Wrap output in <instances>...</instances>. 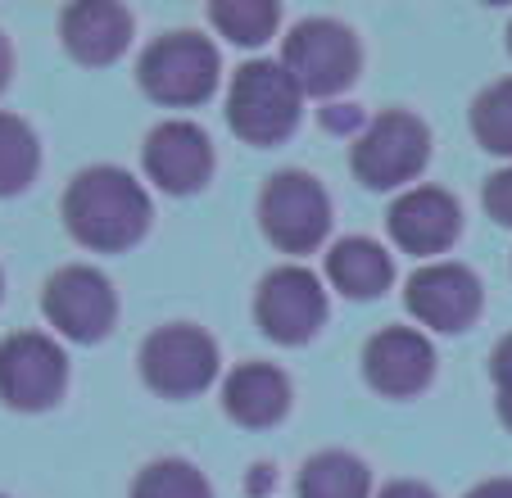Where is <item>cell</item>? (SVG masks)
Masks as SVG:
<instances>
[{
	"instance_id": "obj_1",
	"label": "cell",
	"mask_w": 512,
	"mask_h": 498,
	"mask_svg": "<svg viewBox=\"0 0 512 498\" xmlns=\"http://www.w3.org/2000/svg\"><path fill=\"white\" fill-rule=\"evenodd\" d=\"M59 213H64V227L78 245L96 249V254H123L136 240L150 231V195L123 168H109V163H96V168H82L73 182H68L64 200H59Z\"/></svg>"
},
{
	"instance_id": "obj_2",
	"label": "cell",
	"mask_w": 512,
	"mask_h": 498,
	"mask_svg": "<svg viewBox=\"0 0 512 498\" xmlns=\"http://www.w3.org/2000/svg\"><path fill=\"white\" fill-rule=\"evenodd\" d=\"M300 100L304 91L295 77L281 68V59H250L232 73L227 87V123L250 145H281L300 127Z\"/></svg>"
},
{
	"instance_id": "obj_3",
	"label": "cell",
	"mask_w": 512,
	"mask_h": 498,
	"mask_svg": "<svg viewBox=\"0 0 512 498\" xmlns=\"http://www.w3.org/2000/svg\"><path fill=\"white\" fill-rule=\"evenodd\" d=\"M136 87L173 109L204 105L218 91V46L200 32H164L136 59Z\"/></svg>"
},
{
	"instance_id": "obj_4",
	"label": "cell",
	"mask_w": 512,
	"mask_h": 498,
	"mask_svg": "<svg viewBox=\"0 0 512 498\" xmlns=\"http://www.w3.org/2000/svg\"><path fill=\"white\" fill-rule=\"evenodd\" d=\"M281 68L295 77V87L304 96L331 100L354 87L358 68H363V50L340 19H304L281 41Z\"/></svg>"
},
{
	"instance_id": "obj_5",
	"label": "cell",
	"mask_w": 512,
	"mask_h": 498,
	"mask_svg": "<svg viewBox=\"0 0 512 498\" xmlns=\"http://www.w3.org/2000/svg\"><path fill=\"white\" fill-rule=\"evenodd\" d=\"M431 159V132L408 109H386L377 114L349 145V168L368 191H395L413 182Z\"/></svg>"
},
{
	"instance_id": "obj_6",
	"label": "cell",
	"mask_w": 512,
	"mask_h": 498,
	"mask_svg": "<svg viewBox=\"0 0 512 498\" xmlns=\"http://www.w3.org/2000/svg\"><path fill=\"white\" fill-rule=\"evenodd\" d=\"M136 367L164 399H195L218 381V340L195 322H168L141 340Z\"/></svg>"
},
{
	"instance_id": "obj_7",
	"label": "cell",
	"mask_w": 512,
	"mask_h": 498,
	"mask_svg": "<svg viewBox=\"0 0 512 498\" xmlns=\"http://www.w3.org/2000/svg\"><path fill=\"white\" fill-rule=\"evenodd\" d=\"M259 227L281 254H313L331 227V195L304 168H281L259 191Z\"/></svg>"
},
{
	"instance_id": "obj_8",
	"label": "cell",
	"mask_w": 512,
	"mask_h": 498,
	"mask_svg": "<svg viewBox=\"0 0 512 498\" xmlns=\"http://www.w3.org/2000/svg\"><path fill=\"white\" fill-rule=\"evenodd\" d=\"M41 313L64 340L73 345H96L118 322V295L109 277L87 263H68L41 290Z\"/></svg>"
},
{
	"instance_id": "obj_9",
	"label": "cell",
	"mask_w": 512,
	"mask_h": 498,
	"mask_svg": "<svg viewBox=\"0 0 512 498\" xmlns=\"http://www.w3.org/2000/svg\"><path fill=\"white\" fill-rule=\"evenodd\" d=\"M68 390V358L41 331L0 340V403L14 412H46Z\"/></svg>"
},
{
	"instance_id": "obj_10",
	"label": "cell",
	"mask_w": 512,
	"mask_h": 498,
	"mask_svg": "<svg viewBox=\"0 0 512 498\" xmlns=\"http://www.w3.org/2000/svg\"><path fill=\"white\" fill-rule=\"evenodd\" d=\"M254 322L277 345H309L327 322V290L300 263L272 268L254 290Z\"/></svg>"
},
{
	"instance_id": "obj_11",
	"label": "cell",
	"mask_w": 512,
	"mask_h": 498,
	"mask_svg": "<svg viewBox=\"0 0 512 498\" xmlns=\"http://www.w3.org/2000/svg\"><path fill=\"white\" fill-rule=\"evenodd\" d=\"M481 281L463 263H426L408 277L404 304L422 326L440 336H458L481 317Z\"/></svg>"
},
{
	"instance_id": "obj_12",
	"label": "cell",
	"mask_w": 512,
	"mask_h": 498,
	"mask_svg": "<svg viewBox=\"0 0 512 498\" xmlns=\"http://www.w3.org/2000/svg\"><path fill=\"white\" fill-rule=\"evenodd\" d=\"M145 177L168 195H195L213 177V141L200 123L191 118H168L150 127L141 145Z\"/></svg>"
},
{
	"instance_id": "obj_13",
	"label": "cell",
	"mask_w": 512,
	"mask_h": 498,
	"mask_svg": "<svg viewBox=\"0 0 512 498\" xmlns=\"http://www.w3.org/2000/svg\"><path fill=\"white\" fill-rule=\"evenodd\" d=\"M363 376L386 399H413L435 381V349L413 326H386L363 345Z\"/></svg>"
},
{
	"instance_id": "obj_14",
	"label": "cell",
	"mask_w": 512,
	"mask_h": 498,
	"mask_svg": "<svg viewBox=\"0 0 512 498\" xmlns=\"http://www.w3.org/2000/svg\"><path fill=\"white\" fill-rule=\"evenodd\" d=\"M386 227L404 254L431 259V254H445L458 240V231H463V209H458V200L445 186H413V191H404L390 204Z\"/></svg>"
},
{
	"instance_id": "obj_15",
	"label": "cell",
	"mask_w": 512,
	"mask_h": 498,
	"mask_svg": "<svg viewBox=\"0 0 512 498\" xmlns=\"http://www.w3.org/2000/svg\"><path fill=\"white\" fill-rule=\"evenodd\" d=\"M59 37L78 64H114L132 46V14L118 0H82V5H68L59 14Z\"/></svg>"
},
{
	"instance_id": "obj_16",
	"label": "cell",
	"mask_w": 512,
	"mask_h": 498,
	"mask_svg": "<svg viewBox=\"0 0 512 498\" xmlns=\"http://www.w3.org/2000/svg\"><path fill=\"white\" fill-rule=\"evenodd\" d=\"M223 408L236 426H277L290 412V376L272 363H241L223 381Z\"/></svg>"
},
{
	"instance_id": "obj_17",
	"label": "cell",
	"mask_w": 512,
	"mask_h": 498,
	"mask_svg": "<svg viewBox=\"0 0 512 498\" xmlns=\"http://www.w3.org/2000/svg\"><path fill=\"white\" fill-rule=\"evenodd\" d=\"M327 281L345 299H377L395 281L390 254L368 236H345L327 249Z\"/></svg>"
},
{
	"instance_id": "obj_18",
	"label": "cell",
	"mask_w": 512,
	"mask_h": 498,
	"mask_svg": "<svg viewBox=\"0 0 512 498\" xmlns=\"http://www.w3.org/2000/svg\"><path fill=\"white\" fill-rule=\"evenodd\" d=\"M300 498H368L372 471L345 449H322L300 467Z\"/></svg>"
},
{
	"instance_id": "obj_19",
	"label": "cell",
	"mask_w": 512,
	"mask_h": 498,
	"mask_svg": "<svg viewBox=\"0 0 512 498\" xmlns=\"http://www.w3.org/2000/svg\"><path fill=\"white\" fill-rule=\"evenodd\" d=\"M41 168V141L19 114H0V200L32 186Z\"/></svg>"
},
{
	"instance_id": "obj_20",
	"label": "cell",
	"mask_w": 512,
	"mask_h": 498,
	"mask_svg": "<svg viewBox=\"0 0 512 498\" xmlns=\"http://www.w3.org/2000/svg\"><path fill=\"white\" fill-rule=\"evenodd\" d=\"M209 23L236 46H263L277 32L281 10L277 0H213Z\"/></svg>"
},
{
	"instance_id": "obj_21",
	"label": "cell",
	"mask_w": 512,
	"mask_h": 498,
	"mask_svg": "<svg viewBox=\"0 0 512 498\" xmlns=\"http://www.w3.org/2000/svg\"><path fill=\"white\" fill-rule=\"evenodd\" d=\"M472 136L481 150L512 159V77H499L472 100Z\"/></svg>"
},
{
	"instance_id": "obj_22",
	"label": "cell",
	"mask_w": 512,
	"mask_h": 498,
	"mask_svg": "<svg viewBox=\"0 0 512 498\" xmlns=\"http://www.w3.org/2000/svg\"><path fill=\"white\" fill-rule=\"evenodd\" d=\"M132 498H213L209 480L200 467L182 458H155L150 467L136 471Z\"/></svg>"
},
{
	"instance_id": "obj_23",
	"label": "cell",
	"mask_w": 512,
	"mask_h": 498,
	"mask_svg": "<svg viewBox=\"0 0 512 498\" xmlns=\"http://www.w3.org/2000/svg\"><path fill=\"white\" fill-rule=\"evenodd\" d=\"M490 381H494V408L499 422L512 431V336H503L490 354Z\"/></svg>"
},
{
	"instance_id": "obj_24",
	"label": "cell",
	"mask_w": 512,
	"mask_h": 498,
	"mask_svg": "<svg viewBox=\"0 0 512 498\" xmlns=\"http://www.w3.org/2000/svg\"><path fill=\"white\" fill-rule=\"evenodd\" d=\"M481 204H485V213H490L494 222H503V227H512V163H508V168H499V173H490V177H485Z\"/></svg>"
},
{
	"instance_id": "obj_25",
	"label": "cell",
	"mask_w": 512,
	"mask_h": 498,
	"mask_svg": "<svg viewBox=\"0 0 512 498\" xmlns=\"http://www.w3.org/2000/svg\"><path fill=\"white\" fill-rule=\"evenodd\" d=\"M377 498H435V489L422 485V480H390Z\"/></svg>"
},
{
	"instance_id": "obj_26",
	"label": "cell",
	"mask_w": 512,
	"mask_h": 498,
	"mask_svg": "<svg viewBox=\"0 0 512 498\" xmlns=\"http://www.w3.org/2000/svg\"><path fill=\"white\" fill-rule=\"evenodd\" d=\"M467 498H512V476H494V480H481Z\"/></svg>"
},
{
	"instance_id": "obj_27",
	"label": "cell",
	"mask_w": 512,
	"mask_h": 498,
	"mask_svg": "<svg viewBox=\"0 0 512 498\" xmlns=\"http://www.w3.org/2000/svg\"><path fill=\"white\" fill-rule=\"evenodd\" d=\"M10 68H14V55H10V41H5V32H0V91L10 87Z\"/></svg>"
},
{
	"instance_id": "obj_28",
	"label": "cell",
	"mask_w": 512,
	"mask_h": 498,
	"mask_svg": "<svg viewBox=\"0 0 512 498\" xmlns=\"http://www.w3.org/2000/svg\"><path fill=\"white\" fill-rule=\"evenodd\" d=\"M508 50H512V23H508Z\"/></svg>"
},
{
	"instance_id": "obj_29",
	"label": "cell",
	"mask_w": 512,
	"mask_h": 498,
	"mask_svg": "<svg viewBox=\"0 0 512 498\" xmlns=\"http://www.w3.org/2000/svg\"><path fill=\"white\" fill-rule=\"evenodd\" d=\"M0 290H5V277H0Z\"/></svg>"
}]
</instances>
